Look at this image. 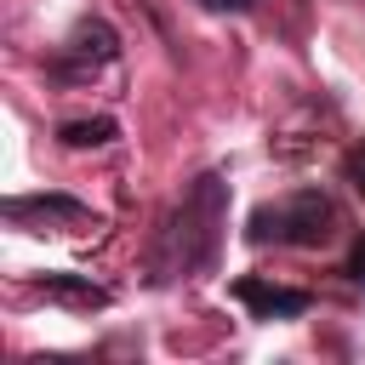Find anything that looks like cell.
Returning a JSON list of instances; mask_svg holds the SVG:
<instances>
[{
    "instance_id": "obj_9",
    "label": "cell",
    "mask_w": 365,
    "mask_h": 365,
    "mask_svg": "<svg viewBox=\"0 0 365 365\" xmlns=\"http://www.w3.org/2000/svg\"><path fill=\"white\" fill-rule=\"evenodd\" d=\"M200 6H205V11H251L257 0H200Z\"/></svg>"
},
{
    "instance_id": "obj_1",
    "label": "cell",
    "mask_w": 365,
    "mask_h": 365,
    "mask_svg": "<svg viewBox=\"0 0 365 365\" xmlns=\"http://www.w3.org/2000/svg\"><path fill=\"white\" fill-rule=\"evenodd\" d=\"M217 240H222V182L217 177H200L182 194V205L171 211V222L160 234V262L154 268L165 279L171 274H194V268H205L217 257Z\"/></svg>"
},
{
    "instance_id": "obj_5",
    "label": "cell",
    "mask_w": 365,
    "mask_h": 365,
    "mask_svg": "<svg viewBox=\"0 0 365 365\" xmlns=\"http://www.w3.org/2000/svg\"><path fill=\"white\" fill-rule=\"evenodd\" d=\"M234 297L251 308V319H297V314H308V291L274 285V279H257V274L234 279Z\"/></svg>"
},
{
    "instance_id": "obj_2",
    "label": "cell",
    "mask_w": 365,
    "mask_h": 365,
    "mask_svg": "<svg viewBox=\"0 0 365 365\" xmlns=\"http://www.w3.org/2000/svg\"><path fill=\"white\" fill-rule=\"evenodd\" d=\"M336 205L319 194V188H302V194H285V200H262L245 222V240L251 245H325L336 240Z\"/></svg>"
},
{
    "instance_id": "obj_4",
    "label": "cell",
    "mask_w": 365,
    "mask_h": 365,
    "mask_svg": "<svg viewBox=\"0 0 365 365\" xmlns=\"http://www.w3.org/2000/svg\"><path fill=\"white\" fill-rule=\"evenodd\" d=\"M114 51H120V34H114L103 17H86V23H74V34H68V46H63L57 74H86V68H103Z\"/></svg>"
},
{
    "instance_id": "obj_7",
    "label": "cell",
    "mask_w": 365,
    "mask_h": 365,
    "mask_svg": "<svg viewBox=\"0 0 365 365\" xmlns=\"http://www.w3.org/2000/svg\"><path fill=\"white\" fill-rule=\"evenodd\" d=\"M114 131H120V125L97 114V120H68L57 137H63V148H103V143H114Z\"/></svg>"
},
{
    "instance_id": "obj_10",
    "label": "cell",
    "mask_w": 365,
    "mask_h": 365,
    "mask_svg": "<svg viewBox=\"0 0 365 365\" xmlns=\"http://www.w3.org/2000/svg\"><path fill=\"white\" fill-rule=\"evenodd\" d=\"M348 274H354V279H359V285H365V240H359V245H354V257H348Z\"/></svg>"
},
{
    "instance_id": "obj_6",
    "label": "cell",
    "mask_w": 365,
    "mask_h": 365,
    "mask_svg": "<svg viewBox=\"0 0 365 365\" xmlns=\"http://www.w3.org/2000/svg\"><path fill=\"white\" fill-rule=\"evenodd\" d=\"M34 291L51 297V302H68V308H108V291L91 285V279H80V274H40Z\"/></svg>"
},
{
    "instance_id": "obj_8",
    "label": "cell",
    "mask_w": 365,
    "mask_h": 365,
    "mask_svg": "<svg viewBox=\"0 0 365 365\" xmlns=\"http://www.w3.org/2000/svg\"><path fill=\"white\" fill-rule=\"evenodd\" d=\"M348 177H354V188H365V137H359L354 154H348Z\"/></svg>"
},
{
    "instance_id": "obj_3",
    "label": "cell",
    "mask_w": 365,
    "mask_h": 365,
    "mask_svg": "<svg viewBox=\"0 0 365 365\" xmlns=\"http://www.w3.org/2000/svg\"><path fill=\"white\" fill-rule=\"evenodd\" d=\"M6 222L29 228V234H74L97 217L68 194H29V200H6Z\"/></svg>"
}]
</instances>
